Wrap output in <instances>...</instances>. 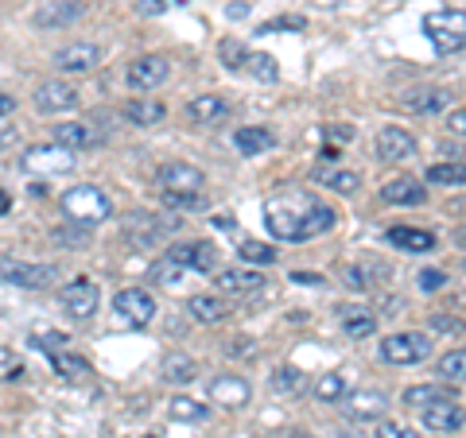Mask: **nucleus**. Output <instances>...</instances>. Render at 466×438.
Returning <instances> with one entry per match:
<instances>
[{
  "instance_id": "nucleus-1",
  "label": "nucleus",
  "mask_w": 466,
  "mask_h": 438,
  "mask_svg": "<svg viewBox=\"0 0 466 438\" xmlns=\"http://www.w3.org/2000/svg\"><path fill=\"white\" fill-rule=\"evenodd\" d=\"M265 222L276 241H311L334 225V210L308 194L280 191L265 202Z\"/></svg>"
},
{
  "instance_id": "nucleus-2",
  "label": "nucleus",
  "mask_w": 466,
  "mask_h": 438,
  "mask_svg": "<svg viewBox=\"0 0 466 438\" xmlns=\"http://www.w3.org/2000/svg\"><path fill=\"white\" fill-rule=\"evenodd\" d=\"M63 214L70 217V225L94 229L113 214V202H109V194L101 191V186L82 183V186H70V191L63 194Z\"/></svg>"
},
{
  "instance_id": "nucleus-3",
  "label": "nucleus",
  "mask_w": 466,
  "mask_h": 438,
  "mask_svg": "<svg viewBox=\"0 0 466 438\" xmlns=\"http://www.w3.org/2000/svg\"><path fill=\"white\" fill-rule=\"evenodd\" d=\"M424 35L440 55L466 51V8H440L424 16Z\"/></svg>"
},
{
  "instance_id": "nucleus-4",
  "label": "nucleus",
  "mask_w": 466,
  "mask_h": 438,
  "mask_svg": "<svg viewBox=\"0 0 466 438\" xmlns=\"http://www.w3.org/2000/svg\"><path fill=\"white\" fill-rule=\"evenodd\" d=\"M175 229H179V217H159L148 210H137L125 217V241L133 248H148V244L167 241V233H175Z\"/></svg>"
},
{
  "instance_id": "nucleus-5",
  "label": "nucleus",
  "mask_w": 466,
  "mask_h": 438,
  "mask_svg": "<svg viewBox=\"0 0 466 438\" xmlns=\"http://www.w3.org/2000/svg\"><path fill=\"white\" fill-rule=\"evenodd\" d=\"M75 159H78V152H70V148H63V144H35V148H27L24 155H20V167L27 171V174H66L70 167H75Z\"/></svg>"
},
{
  "instance_id": "nucleus-6",
  "label": "nucleus",
  "mask_w": 466,
  "mask_h": 438,
  "mask_svg": "<svg viewBox=\"0 0 466 438\" xmlns=\"http://www.w3.org/2000/svg\"><path fill=\"white\" fill-rule=\"evenodd\" d=\"M431 353V338L420 330H404V333H389L381 342V357L389 364H420Z\"/></svg>"
},
{
  "instance_id": "nucleus-7",
  "label": "nucleus",
  "mask_w": 466,
  "mask_h": 438,
  "mask_svg": "<svg viewBox=\"0 0 466 438\" xmlns=\"http://www.w3.org/2000/svg\"><path fill=\"white\" fill-rule=\"evenodd\" d=\"M113 311L125 326H148L156 318V299H152V291H144V287H125V291H116Z\"/></svg>"
},
{
  "instance_id": "nucleus-8",
  "label": "nucleus",
  "mask_w": 466,
  "mask_h": 438,
  "mask_svg": "<svg viewBox=\"0 0 466 438\" xmlns=\"http://www.w3.org/2000/svg\"><path fill=\"white\" fill-rule=\"evenodd\" d=\"M58 303H63V311L70 314V318H90L94 311H97V303H101V291H97V284L94 280H70L63 291H58Z\"/></svg>"
},
{
  "instance_id": "nucleus-9",
  "label": "nucleus",
  "mask_w": 466,
  "mask_h": 438,
  "mask_svg": "<svg viewBox=\"0 0 466 438\" xmlns=\"http://www.w3.org/2000/svg\"><path fill=\"white\" fill-rule=\"evenodd\" d=\"M420 423H424L428 431H435V434H455L466 423V412H462L459 400H443V403L420 407Z\"/></svg>"
},
{
  "instance_id": "nucleus-10",
  "label": "nucleus",
  "mask_w": 466,
  "mask_h": 438,
  "mask_svg": "<svg viewBox=\"0 0 466 438\" xmlns=\"http://www.w3.org/2000/svg\"><path fill=\"white\" fill-rule=\"evenodd\" d=\"M51 275L55 272L43 268V264H24V260L0 256V284H12V287H47Z\"/></svg>"
},
{
  "instance_id": "nucleus-11",
  "label": "nucleus",
  "mask_w": 466,
  "mask_h": 438,
  "mask_svg": "<svg viewBox=\"0 0 466 438\" xmlns=\"http://www.w3.org/2000/svg\"><path fill=\"white\" fill-rule=\"evenodd\" d=\"M167 75H171V63H167L164 55H144V58H137V63L128 66V85L144 94V90H156V85H164Z\"/></svg>"
},
{
  "instance_id": "nucleus-12",
  "label": "nucleus",
  "mask_w": 466,
  "mask_h": 438,
  "mask_svg": "<svg viewBox=\"0 0 466 438\" xmlns=\"http://www.w3.org/2000/svg\"><path fill=\"white\" fill-rule=\"evenodd\" d=\"M55 70H63V75H90V70L101 63V51L94 43H70V47L55 51Z\"/></svg>"
},
{
  "instance_id": "nucleus-13",
  "label": "nucleus",
  "mask_w": 466,
  "mask_h": 438,
  "mask_svg": "<svg viewBox=\"0 0 466 438\" xmlns=\"http://www.w3.org/2000/svg\"><path fill=\"white\" fill-rule=\"evenodd\" d=\"M159 186H164V194H202L207 179L191 164H167L159 171Z\"/></svg>"
},
{
  "instance_id": "nucleus-14",
  "label": "nucleus",
  "mask_w": 466,
  "mask_h": 438,
  "mask_svg": "<svg viewBox=\"0 0 466 438\" xmlns=\"http://www.w3.org/2000/svg\"><path fill=\"white\" fill-rule=\"evenodd\" d=\"M167 256L175 264H183L187 272H210L218 264V248L210 241H187V244H171Z\"/></svg>"
},
{
  "instance_id": "nucleus-15",
  "label": "nucleus",
  "mask_w": 466,
  "mask_h": 438,
  "mask_svg": "<svg viewBox=\"0 0 466 438\" xmlns=\"http://www.w3.org/2000/svg\"><path fill=\"white\" fill-rule=\"evenodd\" d=\"M253 400V388L245 376L238 373H222L210 381V403H222V407H245Z\"/></svg>"
},
{
  "instance_id": "nucleus-16",
  "label": "nucleus",
  "mask_w": 466,
  "mask_h": 438,
  "mask_svg": "<svg viewBox=\"0 0 466 438\" xmlns=\"http://www.w3.org/2000/svg\"><path fill=\"white\" fill-rule=\"evenodd\" d=\"M389 412V396L377 388H361V392H346V415L366 423V419H381Z\"/></svg>"
},
{
  "instance_id": "nucleus-17",
  "label": "nucleus",
  "mask_w": 466,
  "mask_h": 438,
  "mask_svg": "<svg viewBox=\"0 0 466 438\" xmlns=\"http://www.w3.org/2000/svg\"><path fill=\"white\" fill-rule=\"evenodd\" d=\"M400 101H404L408 113L428 116V113H443L451 105V94L443 90V85H416V90H408Z\"/></svg>"
},
{
  "instance_id": "nucleus-18",
  "label": "nucleus",
  "mask_w": 466,
  "mask_h": 438,
  "mask_svg": "<svg viewBox=\"0 0 466 438\" xmlns=\"http://www.w3.org/2000/svg\"><path fill=\"white\" fill-rule=\"evenodd\" d=\"M51 140L63 144V148H70V152H86V148H97L101 133H97L94 124L70 121V124H55V128H51Z\"/></svg>"
},
{
  "instance_id": "nucleus-19",
  "label": "nucleus",
  "mask_w": 466,
  "mask_h": 438,
  "mask_svg": "<svg viewBox=\"0 0 466 438\" xmlns=\"http://www.w3.org/2000/svg\"><path fill=\"white\" fill-rule=\"evenodd\" d=\"M35 105L43 113H66L78 105V90L70 82H43L35 90Z\"/></svg>"
},
{
  "instance_id": "nucleus-20",
  "label": "nucleus",
  "mask_w": 466,
  "mask_h": 438,
  "mask_svg": "<svg viewBox=\"0 0 466 438\" xmlns=\"http://www.w3.org/2000/svg\"><path fill=\"white\" fill-rule=\"evenodd\" d=\"M377 155L381 159H412L416 155V136L404 133V128L389 124L377 133Z\"/></svg>"
},
{
  "instance_id": "nucleus-21",
  "label": "nucleus",
  "mask_w": 466,
  "mask_h": 438,
  "mask_svg": "<svg viewBox=\"0 0 466 438\" xmlns=\"http://www.w3.org/2000/svg\"><path fill=\"white\" fill-rule=\"evenodd\" d=\"M385 237H389L392 248H400V253H435V233H428V229L392 225Z\"/></svg>"
},
{
  "instance_id": "nucleus-22",
  "label": "nucleus",
  "mask_w": 466,
  "mask_h": 438,
  "mask_svg": "<svg viewBox=\"0 0 466 438\" xmlns=\"http://www.w3.org/2000/svg\"><path fill=\"white\" fill-rule=\"evenodd\" d=\"M187 116H191V124H222L229 116V101L218 94H202L187 105Z\"/></svg>"
},
{
  "instance_id": "nucleus-23",
  "label": "nucleus",
  "mask_w": 466,
  "mask_h": 438,
  "mask_svg": "<svg viewBox=\"0 0 466 438\" xmlns=\"http://www.w3.org/2000/svg\"><path fill=\"white\" fill-rule=\"evenodd\" d=\"M339 323H342L346 338L361 342V338H370V333L377 330V314L370 311V306H342V311H339Z\"/></svg>"
},
{
  "instance_id": "nucleus-24",
  "label": "nucleus",
  "mask_w": 466,
  "mask_h": 438,
  "mask_svg": "<svg viewBox=\"0 0 466 438\" xmlns=\"http://www.w3.org/2000/svg\"><path fill=\"white\" fill-rule=\"evenodd\" d=\"M78 16H82V5H78V0H55V5H47V8L35 12V27H47V32H55V27L75 24Z\"/></svg>"
},
{
  "instance_id": "nucleus-25",
  "label": "nucleus",
  "mask_w": 466,
  "mask_h": 438,
  "mask_svg": "<svg viewBox=\"0 0 466 438\" xmlns=\"http://www.w3.org/2000/svg\"><path fill=\"white\" fill-rule=\"evenodd\" d=\"M272 144H276V136L268 133L265 124H245V128L233 133V148H238L241 155H265Z\"/></svg>"
},
{
  "instance_id": "nucleus-26",
  "label": "nucleus",
  "mask_w": 466,
  "mask_h": 438,
  "mask_svg": "<svg viewBox=\"0 0 466 438\" xmlns=\"http://www.w3.org/2000/svg\"><path fill=\"white\" fill-rule=\"evenodd\" d=\"M381 198L389 206H420L428 198V191L420 186V179H392L381 186Z\"/></svg>"
},
{
  "instance_id": "nucleus-27",
  "label": "nucleus",
  "mask_w": 466,
  "mask_h": 438,
  "mask_svg": "<svg viewBox=\"0 0 466 438\" xmlns=\"http://www.w3.org/2000/svg\"><path fill=\"white\" fill-rule=\"evenodd\" d=\"M443 400H459L455 396V384H412V388H404V403L408 407H428V403H443Z\"/></svg>"
},
{
  "instance_id": "nucleus-28",
  "label": "nucleus",
  "mask_w": 466,
  "mask_h": 438,
  "mask_svg": "<svg viewBox=\"0 0 466 438\" xmlns=\"http://www.w3.org/2000/svg\"><path fill=\"white\" fill-rule=\"evenodd\" d=\"M187 311H191L195 323L214 326V323H222V318L229 314V303L222 295H195L191 303H187Z\"/></svg>"
},
{
  "instance_id": "nucleus-29",
  "label": "nucleus",
  "mask_w": 466,
  "mask_h": 438,
  "mask_svg": "<svg viewBox=\"0 0 466 438\" xmlns=\"http://www.w3.org/2000/svg\"><path fill=\"white\" fill-rule=\"evenodd\" d=\"M218 287L233 291V295H245V291H260L265 287V272H253V268H229L218 275Z\"/></svg>"
},
{
  "instance_id": "nucleus-30",
  "label": "nucleus",
  "mask_w": 466,
  "mask_h": 438,
  "mask_svg": "<svg viewBox=\"0 0 466 438\" xmlns=\"http://www.w3.org/2000/svg\"><path fill=\"white\" fill-rule=\"evenodd\" d=\"M164 105L159 101H152V97H140V101H128L125 105V121L128 124H140V128H152V124H159L164 121Z\"/></svg>"
},
{
  "instance_id": "nucleus-31",
  "label": "nucleus",
  "mask_w": 466,
  "mask_h": 438,
  "mask_svg": "<svg viewBox=\"0 0 466 438\" xmlns=\"http://www.w3.org/2000/svg\"><path fill=\"white\" fill-rule=\"evenodd\" d=\"M377 280H389V272L377 268V264H346L342 268V284L350 291H370Z\"/></svg>"
},
{
  "instance_id": "nucleus-32",
  "label": "nucleus",
  "mask_w": 466,
  "mask_h": 438,
  "mask_svg": "<svg viewBox=\"0 0 466 438\" xmlns=\"http://www.w3.org/2000/svg\"><path fill=\"white\" fill-rule=\"evenodd\" d=\"M51 369L63 376V381H70V384H78V381H90V361H82V357H75V353H51Z\"/></svg>"
},
{
  "instance_id": "nucleus-33",
  "label": "nucleus",
  "mask_w": 466,
  "mask_h": 438,
  "mask_svg": "<svg viewBox=\"0 0 466 438\" xmlns=\"http://www.w3.org/2000/svg\"><path fill=\"white\" fill-rule=\"evenodd\" d=\"M195 376H198L195 357H187V353H171V357H164V381H167V384H191Z\"/></svg>"
},
{
  "instance_id": "nucleus-34",
  "label": "nucleus",
  "mask_w": 466,
  "mask_h": 438,
  "mask_svg": "<svg viewBox=\"0 0 466 438\" xmlns=\"http://www.w3.org/2000/svg\"><path fill=\"white\" fill-rule=\"evenodd\" d=\"M424 179L431 186H466V164H459V159H447V164L428 167Z\"/></svg>"
},
{
  "instance_id": "nucleus-35",
  "label": "nucleus",
  "mask_w": 466,
  "mask_h": 438,
  "mask_svg": "<svg viewBox=\"0 0 466 438\" xmlns=\"http://www.w3.org/2000/svg\"><path fill=\"white\" fill-rule=\"evenodd\" d=\"M435 373H440V381H447V384H466V349L443 353L440 364H435Z\"/></svg>"
},
{
  "instance_id": "nucleus-36",
  "label": "nucleus",
  "mask_w": 466,
  "mask_h": 438,
  "mask_svg": "<svg viewBox=\"0 0 466 438\" xmlns=\"http://www.w3.org/2000/svg\"><path fill=\"white\" fill-rule=\"evenodd\" d=\"M245 75H253L257 82H276V78H280V66H276L272 55L249 51V58H245Z\"/></svg>"
},
{
  "instance_id": "nucleus-37",
  "label": "nucleus",
  "mask_w": 466,
  "mask_h": 438,
  "mask_svg": "<svg viewBox=\"0 0 466 438\" xmlns=\"http://www.w3.org/2000/svg\"><path fill=\"white\" fill-rule=\"evenodd\" d=\"M167 415L179 419V423H202L210 412H207V403H198V400H191V396H175V400L167 403Z\"/></svg>"
},
{
  "instance_id": "nucleus-38",
  "label": "nucleus",
  "mask_w": 466,
  "mask_h": 438,
  "mask_svg": "<svg viewBox=\"0 0 466 438\" xmlns=\"http://www.w3.org/2000/svg\"><path fill=\"white\" fill-rule=\"evenodd\" d=\"M66 342H70V333H63V330H32V333H27V345L43 349L47 357H51V353H63Z\"/></svg>"
},
{
  "instance_id": "nucleus-39",
  "label": "nucleus",
  "mask_w": 466,
  "mask_h": 438,
  "mask_svg": "<svg viewBox=\"0 0 466 438\" xmlns=\"http://www.w3.org/2000/svg\"><path fill=\"white\" fill-rule=\"evenodd\" d=\"M272 388L284 392V396H299V392L308 388V376H303L299 369H291V364H284V369L272 373Z\"/></svg>"
},
{
  "instance_id": "nucleus-40",
  "label": "nucleus",
  "mask_w": 466,
  "mask_h": 438,
  "mask_svg": "<svg viewBox=\"0 0 466 438\" xmlns=\"http://www.w3.org/2000/svg\"><path fill=\"white\" fill-rule=\"evenodd\" d=\"M315 396L323 400V403H339L346 400V381H342V373H323L315 381Z\"/></svg>"
},
{
  "instance_id": "nucleus-41",
  "label": "nucleus",
  "mask_w": 466,
  "mask_h": 438,
  "mask_svg": "<svg viewBox=\"0 0 466 438\" xmlns=\"http://www.w3.org/2000/svg\"><path fill=\"white\" fill-rule=\"evenodd\" d=\"M183 275H187V268H183V264H175L171 256H164V260H156V264H152V280H156V284H164V287L183 284Z\"/></svg>"
},
{
  "instance_id": "nucleus-42",
  "label": "nucleus",
  "mask_w": 466,
  "mask_h": 438,
  "mask_svg": "<svg viewBox=\"0 0 466 438\" xmlns=\"http://www.w3.org/2000/svg\"><path fill=\"white\" fill-rule=\"evenodd\" d=\"M319 183H327L330 191H339V194H354L361 186L354 171H319Z\"/></svg>"
},
{
  "instance_id": "nucleus-43",
  "label": "nucleus",
  "mask_w": 466,
  "mask_h": 438,
  "mask_svg": "<svg viewBox=\"0 0 466 438\" xmlns=\"http://www.w3.org/2000/svg\"><path fill=\"white\" fill-rule=\"evenodd\" d=\"M238 253H241L245 264H272V260H276V248L272 244H260V241H241Z\"/></svg>"
},
{
  "instance_id": "nucleus-44",
  "label": "nucleus",
  "mask_w": 466,
  "mask_h": 438,
  "mask_svg": "<svg viewBox=\"0 0 466 438\" xmlns=\"http://www.w3.org/2000/svg\"><path fill=\"white\" fill-rule=\"evenodd\" d=\"M218 55H222L226 70H245V58H249V51H245L238 39H226L222 47H218Z\"/></svg>"
},
{
  "instance_id": "nucleus-45",
  "label": "nucleus",
  "mask_w": 466,
  "mask_h": 438,
  "mask_svg": "<svg viewBox=\"0 0 466 438\" xmlns=\"http://www.w3.org/2000/svg\"><path fill=\"white\" fill-rule=\"evenodd\" d=\"M20 376H24V361L8 345H0V381H20Z\"/></svg>"
},
{
  "instance_id": "nucleus-46",
  "label": "nucleus",
  "mask_w": 466,
  "mask_h": 438,
  "mask_svg": "<svg viewBox=\"0 0 466 438\" xmlns=\"http://www.w3.org/2000/svg\"><path fill=\"white\" fill-rule=\"evenodd\" d=\"M303 27H308V20L303 16H276V20H265L260 24V35H272V32H303Z\"/></svg>"
},
{
  "instance_id": "nucleus-47",
  "label": "nucleus",
  "mask_w": 466,
  "mask_h": 438,
  "mask_svg": "<svg viewBox=\"0 0 466 438\" xmlns=\"http://www.w3.org/2000/svg\"><path fill=\"white\" fill-rule=\"evenodd\" d=\"M416 287L420 291H443L447 287V272H440V268H424L416 275Z\"/></svg>"
},
{
  "instance_id": "nucleus-48",
  "label": "nucleus",
  "mask_w": 466,
  "mask_h": 438,
  "mask_svg": "<svg viewBox=\"0 0 466 438\" xmlns=\"http://www.w3.org/2000/svg\"><path fill=\"white\" fill-rule=\"evenodd\" d=\"M164 202L171 210H202L207 206V198L202 194H164Z\"/></svg>"
},
{
  "instance_id": "nucleus-49",
  "label": "nucleus",
  "mask_w": 466,
  "mask_h": 438,
  "mask_svg": "<svg viewBox=\"0 0 466 438\" xmlns=\"http://www.w3.org/2000/svg\"><path fill=\"white\" fill-rule=\"evenodd\" d=\"M431 326L440 333H462L466 330V323H462V318H455V314H431Z\"/></svg>"
},
{
  "instance_id": "nucleus-50",
  "label": "nucleus",
  "mask_w": 466,
  "mask_h": 438,
  "mask_svg": "<svg viewBox=\"0 0 466 438\" xmlns=\"http://www.w3.org/2000/svg\"><path fill=\"white\" fill-rule=\"evenodd\" d=\"M377 438H420L412 427H404V423H381V427H377Z\"/></svg>"
},
{
  "instance_id": "nucleus-51",
  "label": "nucleus",
  "mask_w": 466,
  "mask_h": 438,
  "mask_svg": "<svg viewBox=\"0 0 466 438\" xmlns=\"http://www.w3.org/2000/svg\"><path fill=\"white\" fill-rule=\"evenodd\" d=\"M447 128H451L455 136H466V109H451V113H447Z\"/></svg>"
},
{
  "instance_id": "nucleus-52",
  "label": "nucleus",
  "mask_w": 466,
  "mask_h": 438,
  "mask_svg": "<svg viewBox=\"0 0 466 438\" xmlns=\"http://www.w3.org/2000/svg\"><path fill=\"white\" fill-rule=\"evenodd\" d=\"M291 280H296V284H308V287H315V284H323V275H315V272H291Z\"/></svg>"
},
{
  "instance_id": "nucleus-53",
  "label": "nucleus",
  "mask_w": 466,
  "mask_h": 438,
  "mask_svg": "<svg viewBox=\"0 0 466 438\" xmlns=\"http://www.w3.org/2000/svg\"><path fill=\"white\" fill-rule=\"evenodd\" d=\"M140 12L144 16H156V12H164V0H140Z\"/></svg>"
},
{
  "instance_id": "nucleus-54",
  "label": "nucleus",
  "mask_w": 466,
  "mask_h": 438,
  "mask_svg": "<svg viewBox=\"0 0 466 438\" xmlns=\"http://www.w3.org/2000/svg\"><path fill=\"white\" fill-rule=\"evenodd\" d=\"M226 16H229V20H241V16H249V5H229V8H226Z\"/></svg>"
},
{
  "instance_id": "nucleus-55",
  "label": "nucleus",
  "mask_w": 466,
  "mask_h": 438,
  "mask_svg": "<svg viewBox=\"0 0 466 438\" xmlns=\"http://www.w3.org/2000/svg\"><path fill=\"white\" fill-rule=\"evenodd\" d=\"M12 109H16V97H8V94H0V116H8Z\"/></svg>"
},
{
  "instance_id": "nucleus-56",
  "label": "nucleus",
  "mask_w": 466,
  "mask_h": 438,
  "mask_svg": "<svg viewBox=\"0 0 466 438\" xmlns=\"http://www.w3.org/2000/svg\"><path fill=\"white\" fill-rule=\"evenodd\" d=\"M229 353H253V345H249V338H238V345L229 342Z\"/></svg>"
},
{
  "instance_id": "nucleus-57",
  "label": "nucleus",
  "mask_w": 466,
  "mask_h": 438,
  "mask_svg": "<svg viewBox=\"0 0 466 438\" xmlns=\"http://www.w3.org/2000/svg\"><path fill=\"white\" fill-rule=\"evenodd\" d=\"M330 136H334V140H350V136H354V133H350V128H346V124H334V128H330Z\"/></svg>"
},
{
  "instance_id": "nucleus-58",
  "label": "nucleus",
  "mask_w": 466,
  "mask_h": 438,
  "mask_svg": "<svg viewBox=\"0 0 466 438\" xmlns=\"http://www.w3.org/2000/svg\"><path fill=\"white\" fill-rule=\"evenodd\" d=\"M214 225H222V229H233L238 222H229V214H218V217H214Z\"/></svg>"
},
{
  "instance_id": "nucleus-59",
  "label": "nucleus",
  "mask_w": 466,
  "mask_h": 438,
  "mask_svg": "<svg viewBox=\"0 0 466 438\" xmlns=\"http://www.w3.org/2000/svg\"><path fill=\"white\" fill-rule=\"evenodd\" d=\"M8 206H12V198H8L5 191H0V217H5V214H8Z\"/></svg>"
},
{
  "instance_id": "nucleus-60",
  "label": "nucleus",
  "mask_w": 466,
  "mask_h": 438,
  "mask_svg": "<svg viewBox=\"0 0 466 438\" xmlns=\"http://www.w3.org/2000/svg\"><path fill=\"white\" fill-rule=\"evenodd\" d=\"M455 244H462V248H466V229H459V233H455Z\"/></svg>"
},
{
  "instance_id": "nucleus-61",
  "label": "nucleus",
  "mask_w": 466,
  "mask_h": 438,
  "mask_svg": "<svg viewBox=\"0 0 466 438\" xmlns=\"http://www.w3.org/2000/svg\"><path fill=\"white\" fill-rule=\"evenodd\" d=\"M288 438H311V434H308V431H291Z\"/></svg>"
},
{
  "instance_id": "nucleus-62",
  "label": "nucleus",
  "mask_w": 466,
  "mask_h": 438,
  "mask_svg": "<svg viewBox=\"0 0 466 438\" xmlns=\"http://www.w3.org/2000/svg\"><path fill=\"white\" fill-rule=\"evenodd\" d=\"M175 5H195V0H175Z\"/></svg>"
}]
</instances>
